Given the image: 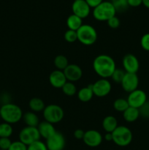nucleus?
<instances>
[{"label":"nucleus","instance_id":"34","mask_svg":"<svg viewBox=\"0 0 149 150\" xmlns=\"http://www.w3.org/2000/svg\"><path fill=\"white\" fill-rule=\"evenodd\" d=\"M107 23H108V25L109 27H110L111 29H117V28L119 27L121 22H120L119 18L115 16L112 18H111L110 19H109V20L107 21Z\"/></svg>","mask_w":149,"mask_h":150},{"label":"nucleus","instance_id":"7","mask_svg":"<svg viewBox=\"0 0 149 150\" xmlns=\"http://www.w3.org/2000/svg\"><path fill=\"white\" fill-rule=\"evenodd\" d=\"M41 136L37 127H23L19 133V141L29 146L34 142L39 141Z\"/></svg>","mask_w":149,"mask_h":150},{"label":"nucleus","instance_id":"3","mask_svg":"<svg viewBox=\"0 0 149 150\" xmlns=\"http://www.w3.org/2000/svg\"><path fill=\"white\" fill-rule=\"evenodd\" d=\"M77 40L85 45H91L97 40V32L93 26L83 24L77 31Z\"/></svg>","mask_w":149,"mask_h":150},{"label":"nucleus","instance_id":"25","mask_svg":"<svg viewBox=\"0 0 149 150\" xmlns=\"http://www.w3.org/2000/svg\"><path fill=\"white\" fill-rule=\"evenodd\" d=\"M129 107L128 101L124 98H118L113 103V108L118 112H124Z\"/></svg>","mask_w":149,"mask_h":150},{"label":"nucleus","instance_id":"32","mask_svg":"<svg viewBox=\"0 0 149 150\" xmlns=\"http://www.w3.org/2000/svg\"><path fill=\"white\" fill-rule=\"evenodd\" d=\"M140 117L144 119H149V100H147L140 108Z\"/></svg>","mask_w":149,"mask_h":150},{"label":"nucleus","instance_id":"21","mask_svg":"<svg viewBox=\"0 0 149 150\" xmlns=\"http://www.w3.org/2000/svg\"><path fill=\"white\" fill-rule=\"evenodd\" d=\"M83 25V19L74 14H72L67 18V26L69 29L77 32V29Z\"/></svg>","mask_w":149,"mask_h":150},{"label":"nucleus","instance_id":"42","mask_svg":"<svg viewBox=\"0 0 149 150\" xmlns=\"http://www.w3.org/2000/svg\"><path fill=\"white\" fill-rule=\"evenodd\" d=\"M0 150H3V149H0Z\"/></svg>","mask_w":149,"mask_h":150},{"label":"nucleus","instance_id":"9","mask_svg":"<svg viewBox=\"0 0 149 150\" xmlns=\"http://www.w3.org/2000/svg\"><path fill=\"white\" fill-rule=\"evenodd\" d=\"M127 100L129 106L139 109L147 101V95L144 91L137 89L129 93Z\"/></svg>","mask_w":149,"mask_h":150},{"label":"nucleus","instance_id":"37","mask_svg":"<svg viewBox=\"0 0 149 150\" xmlns=\"http://www.w3.org/2000/svg\"><path fill=\"white\" fill-rule=\"evenodd\" d=\"M84 134L85 132L83 131V130H81V129H77V130H74V137L75 138V139H78V140H80V139H82V140H83Z\"/></svg>","mask_w":149,"mask_h":150},{"label":"nucleus","instance_id":"22","mask_svg":"<svg viewBox=\"0 0 149 150\" xmlns=\"http://www.w3.org/2000/svg\"><path fill=\"white\" fill-rule=\"evenodd\" d=\"M123 116L125 121L128 122H134L140 117V112L138 108L129 106L126 111L123 112Z\"/></svg>","mask_w":149,"mask_h":150},{"label":"nucleus","instance_id":"12","mask_svg":"<svg viewBox=\"0 0 149 150\" xmlns=\"http://www.w3.org/2000/svg\"><path fill=\"white\" fill-rule=\"evenodd\" d=\"M72 10L73 14L83 19L89 16L91 7L86 0H74L72 5Z\"/></svg>","mask_w":149,"mask_h":150},{"label":"nucleus","instance_id":"4","mask_svg":"<svg viewBox=\"0 0 149 150\" xmlns=\"http://www.w3.org/2000/svg\"><path fill=\"white\" fill-rule=\"evenodd\" d=\"M115 9L110 1H102L101 4L93 8V16L99 21H108L115 16Z\"/></svg>","mask_w":149,"mask_h":150},{"label":"nucleus","instance_id":"19","mask_svg":"<svg viewBox=\"0 0 149 150\" xmlns=\"http://www.w3.org/2000/svg\"><path fill=\"white\" fill-rule=\"evenodd\" d=\"M93 96L91 85L85 86L77 92V98L79 100L83 103H87L92 99Z\"/></svg>","mask_w":149,"mask_h":150},{"label":"nucleus","instance_id":"8","mask_svg":"<svg viewBox=\"0 0 149 150\" xmlns=\"http://www.w3.org/2000/svg\"><path fill=\"white\" fill-rule=\"evenodd\" d=\"M93 95L99 98H103L109 95L112 89L111 83L108 79H100L91 84Z\"/></svg>","mask_w":149,"mask_h":150},{"label":"nucleus","instance_id":"33","mask_svg":"<svg viewBox=\"0 0 149 150\" xmlns=\"http://www.w3.org/2000/svg\"><path fill=\"white\" fill-rule=\"evenodd\" d=\"M28 146L20 141L12 142L8 150H27Z\"/></svg>","mask_w":149,"mask_h":150},{"label":"nucleus","instance_id":"41","mask_svg":"<svg viewBox=\"0 0 149 150\" xmlns=\"http://www.w3.org/2000/svg\"><path fill=\"white\" fill-rule=\"evenodd\" d=\"M143 4L149 9V0H143Z\"/></svg>","mask_w":149,"mask_h":150},{"label":"nucleus","instance_id":"16","mask_svg":"<svg viewBox=\"0 0 149 150\" xmlns=\"http://www.w3.org/2000/svg\"><path fill=\"white\" fill-rule=\"evenodd\" d=\"M67 81L66 76L62 70H56L51 72L49 76V82L51 86L57 89H61Z\"/></svg>","mask_w":149,"mask_h":150},{"label":"nucleus","instance_id":"27","mask_svg":"<svg viewBox=\"0 0 149 150\" xmlns=\"http://www.w3.org/2000/svg\"><path fill=\"white\" fill-rule=\"evenodd\" d=\"M61 89L63 91V93L69 97L73 96L77 93V88H76V86L73 82L67 81L65 84L63 86V87L61 88Z\"/></svg>","mask_w":149,"mask_h":150},{"label":"nucleus","instance_id":"31","mask_svg":"<svg viewBox=\"0 0 149 150\" xmlns=\"http://www.w3.org/2000/svg\"><path fill=\"white\" fill-rule=\"evenodd\" d=\"M27 150H48V148L44 142L39 140L28 146Z\"/></svg>","mask_w":149,"mask_h":150},{"label":"nucleus","instance_id":"14","mask_svg":"<svg viewBox=\"0 0 149 150\" xmlns=\"http://www.w3.org/2000/svg\"><path fill=\"white\" fill-rule=\"evenodd\" d=\"M123 67L126 73H137L140 68V62L137 57L131 54L125 55L122 60Z\"/></svg>","mask_w":149,"mask_h":150},{"label":"nucleus","instance_id":"6","mask_svg":"<svg viewBox=\"0 0 149 150\" xmlns=\"http://www.w3.org/2000/svg\"><path fill=\"white\" fill-rule=\"evenodd\" d=\"M42 114L45 121L53 125L60 122L64 117L63 108L56 104H51L45 106V109L42 111Z\"/></svg>","mask_w":149,"mask_h":150},{"label":"nucleus","instance_id":"13","mask_svg":"<svg viewBox=\"0 0 149 150\" xmlns=\"http://www.w3.org/2000/svg\"><path fill=\"white\" fill-rule=\"evenodd\" d=\"M102 134L96 130H89L85 132L83 141L85 144L90 147H96L102 144Z\"/></svg>","mask_w":149,"mask_h":150},{"label":"nucleus","instance_id":"1","mask_svg":"<svg viewBox=\"0 0 149 150\" xmlns=\"http://www.w3.org/2000/svg\"><path fill=\"white\" fill-rule=\"evenodd\" d=\"M93 68L101 79H108L111 78L114 70L116 69V65L115 60L110 56L100 54L93 59Z\"/></svg>","mask_w":149,"mask_h":150},{"label":"nucleus","instance_id":"39","mask_svg":"<svg viewBox=\"0 0 149 150\" xmlns=\"http://www.w3.org/2000/svg\"><path fill=\"white\" fill-rule=\"evenodd\" d=\"M86 1L90 6V7L94 8L96 6L99 5V4H101L103 1V0H86Z\"/></svg>","mask_w":149,"mask_h":150},{"label":"nucleus","instance_id":"24","mask_svg":"<svg viewBox=\"0 0 149 150\" xmlns=\"http://www.w3.org/2000/svg\"><path fill=\"white\" fill-rule=\"evenodd\" d=\"M54 65L57 70L64 71L66 67L69 65V62L67 57L64 55H58L54 59Z\"/></svg>","mask_w":149,"mask_h":150},{"label":"nucleus","instance_id":"29","mask_svg":"<svg viewBox=\"0 0 149 150\" xmlns=\"http://www.w3.org/2000/svg\"><path fill=\"white\" fill-rule=\"evenodd\" d=\"M125 74L126 72L124 69L116 68L114 70L113 73H112V76H111V79H112V81H115V83H121L123 79H124V76H125Z\"/></svg>","mask_w":149,"mask_h":150},{"label":"nucleus","instance_id":"40","mask_svg":"<svg viewBox=\"0 0 149 150\" xmlns=\"http://www.w3.org/2000/svg\"><path fill=\"white\" fill-rule=\"evenodd\" d=\"M105 139L107 142H112V135L110 133H106L105 135Z\"/></svg>","mask_w":149,"mask_h":150},{"label":"nucleus","instance_id":"23","mask_svg":"<svg viewBox=\"0 0 149 150\" xmlns=\"http://www.w3.org/2000/svg\"><path fill=\"white\" fill-rule=\"evenodd\" d=\"M29 106L33 112H41L45 109V105L43 100L39 98H33L29 103Z\"/></svg>","mask_w":149,"mask_h":150},{"label":"nucleus","instance_id":"18","mask_svg":"<svg viewBox=\"0 0 149 150\" xmlns=\"http://www.w3.org/2000/svg\"><path fill=\"white\" fill-rule=\"evenodd\" d=\"M118 126V121L113 116H107L102 121V127L106 133H112Z\"/></svg>","mask_w":149,"mask_h":150},{"label":"nucleus","instance_id":"36","mask_svg":"<svg viewBox=\"0 0 149 150\" xmlns=\"http://www.w3.org/2000/svg\"><path fill=\"white\" fill-rule=\"evenodd\" d=\"M12 142L9 138H0V149L8 150Z\"/></svg>","mask_w":149,"mask_h":150},{"label":"nucleus","instance_id":"15","mask_svg":"<svg viewBox=\"0 0 149 150\" xmlns=\"http://www.w3.org/2000/svg\"><path fill=\"white\" fill-rule=\"evenodd\" d=\"M67 81L75 82L80 80L83 76V70L81 67L76 64H69L64 70Z\"/></svg>","mask_w":149,"mask_h":150},{"label":"nucleus","instance_id":"20","mask_svg":"<svg viewBox=\"0 0 149 150\" xmlns=\"http://www.w3.org/2000/svg\"><path fill=\"white\" fill-rule=\"evenodd\" d=\"M23 120L28 127H36L39 124V120L37 115L33 111L26 112L23 115Z\"/></svg>","mask_w":149,"mask_h":150},{"label":"nucleus","instance_id":"10","mask_svg":"<svg viewBox=\"0 0 149 150\" xmlns=\"http://www.w3.org/2000/svg\"><path fill=\"white\" fill-rule=\"evenodd\" d=\"M45 144L48 150H63L66 144L65 138L62 133L56 131L51 137L47 139Z\"/></svg>","mask_w":149,"mask_h":150},{"label":"nucleus","instance_id":"26","mask_svg":"<svg viewBox=\"0 0 149 150\" xmlns=\"http://www.w3.org/2000/svg\"><path fill=\"white\" fill-rule=\"evenodd\" d=\"M13 132V127L10 124L7 122L0 124V138H10Z\"/></svg>","mask_w":149,"mask_h":150},{"label":"nucleus","instance_id":"11","mask_svg":"<svg viewBox=\"0 0 149 150\" xmlns=\"http://www.w3.org/2000/svg\"><path fill=\"white\" fill-rule=\"evenodd\" d=\"M121 84L123 89L128 93L137 89L139 85V78L137 73H126Z\"/></svg>","mask_w":149,"mask_h":150},{"label":"nucleus","instance_id":"5","mask_svg":"<svg viewBox=\"0 0 149 150\" xmlns=\"http://www.w3.org/2000/svg\"><path fill=\"white\" fill-rule=\"evenodd\" d=\"M112 142L119 146H127L132 141V133L126 126H118L112 133Z\"/></svg>","mask_w":149,"mask_h":150},{"label":"nucleus","instance_id":"28","mask_svg":"<svg viewBox=\"0 0 149 150\" xmlns=\"http://www.w3.org/2000/svg\"><path fill=\"white\" fill-rule=\"evenodd\" d=\"M110 2L112 3L116 12H124L129 7L128 0H111Z\"/></svg>","mask_w":149,"mask_h":150},{"label":"nucleus","instance_id":"17","mask_svg":"<svg viewBox=\"0 0 149 150\" xmlns=\"http://www.w3.org/2000/svg\"><path fill=\"white\" fill-rule=\"evenodd\" d=\"M37 129L39 130L41 137L46 140L51 137L56 132L53 125L45 121V120L39 122V125L37 126Z\"/></svg>","mask_w":149,"mask_h":150},{"label":"nucleus","instance_id":"38","mask_svg":"<svg viewBox=\"0 0 149 150\" xmlns=\"http://www.w3.org/2000/svg\"><path fill=\"white\" fill-rule=\"evenodd\" d=\"M128 4L129 7H137L143 4V0H128Z\"/></svg>","mask_w":149,"mask_h":150},{"label":"nucleus","instance_id":"30","mask_svg":"<svg viewBox=\"0 0 149 150\" xmlns=\"http://www.w3.org/2000/svg\"><path fill=\"white\" fill-rule=\"evenodd\" d=\"M64 40L67 41V42H74L75 41L77 40V32L74 30H71V29H68L67 32L64 33Z\"/></svg>","mask_w":149,"mask_h":150},{"label":"nucleus","instance_id":"2","mask_svg":"<svg viewBox=\"0 0 149 150\" xmlns=\"http://www.w3.org/2000/svg\"><path fill=\"white\" fill-rule=\"evenodd\" d=\"M23 112L18 105L7 103L0 108V117L4 122L8 124H15L23 118Z\"/></svg>","mask_w":149,"mask_h":150},{"label":"nucleus","instance_id":"35","mask_svg":"<svg viewBox=\"0 0 149 150\" xmlns=\"http://www.w3.org/2000/svg\"><path fill=\"white\" fill-rule=\"evenodd\" d=\"M140 45L145 51H149V33H146L142 37L140 40Z\"/></svg>","mask_w":149,"mask_h":150}]
</instances>
